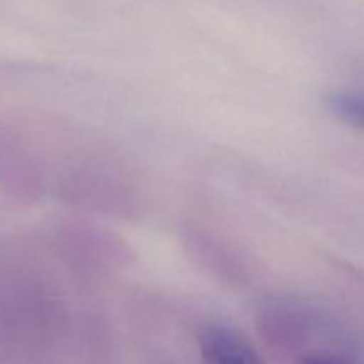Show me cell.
Here are the masks:
<instances>
[{
	"mask_svg": "<svg viewBox=\"0 0 364 364\" xmlns=\"http://www.w3.org/2000/svg\"><path fill=\"white\" fill-rule=\"evenodd\" d=\"M198 343L206 364H267L245 338L224 326L205 327Z\"/></svg>",
	"mask_w": 364,
	"mask_h": 364,
	"instance_id": "1",
	"label": "cell"
},
{
	"mask_svg": "<svg viewBox=\"0 0 364 364\" xmlns=\"http://www.w3.org/2000/svg\"><path fill=\"white\" fill-rule=\"evenodd\" d=\"M331 114L341 123L364 132V92L336 91L327 96Z\"/></svg>",
	"mask_w": 364,
	"mask_h": 364,
	"instance_id": "2",
	"label": "cell"
},
{
	"mask_svg": "<svg viewBox=\"0 0 364 364\" xmlns=\"http://www.w3.org/2000/svg\"><path fill=\"white\" fill-rule=\"evenodd\" d=\"M299 364H354L348 359L341 358V355H334V354H313L308 355V358L301 359Z\"/></svg>",
	"mask_w": 364,
	"mask_h": 364,
	"instance_id": "3",
	"label": "cell"
}]
</instances>
